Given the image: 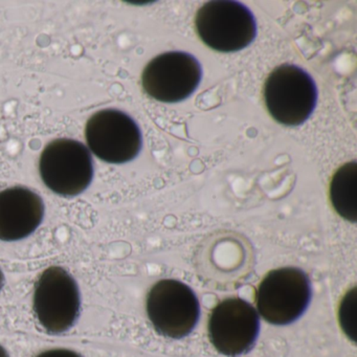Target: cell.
<instances>
[{
  "mask_svg": "<svg viewBox=\"0 0 357 357\" xmlns=\"http://www.w3.org/2000/svg\"><path fill=\"white\" fill-rule=\"evenodd\" d=\"M263 97L273 120L285 126H300L314 112L317 85L306 70L292 64H283L267 77Z\"/></svg>",
  "mask_w": 357,
  "mask_h": 357,
  "instance_id": "1",
  "label": "cell"
},
{
  "mask_svg": "<svg viewBox=\"0 0 357 357\" xmlns=\"http://www.w3.org/2000/svg\"><path fill=\"white\" fill-rule=\"evenodd\" d=\"M195 29L204 45L220 53L241 51L257 36L254 14L235 0L204 3L196 14Z\"/></svg>",
  "mask_w": 357,
  "mask_h": 357,
  "instance_id": "2",
  "label": "cell"
},
{
  "mask_svg": "<svg viewBox=\"0 0 357 357\" xmlns=\"http://www.w3.org/2000/svg\"><path fill=\"white\" fill-rule=\"evenodd\" d=\"M311 296L307 273L298 267H282L269 271L259 284L257 307L267 323L288 325L302 317Z\"/></svg>",
  "mask_w": 357,
  "mask_h": 357,
  "instance_id": "3",
  "label": "cell"
},
{
  "mask_svg": "<svg viewBox=\"0 0 357 357\" xmlns=\"http://www.w3.org/2000/svg\"><path fill=\"white\" fill-rule=\"evenodd\" d=\"M33 307L41 327L50 334L70 330L78 321L81 298L78 285L60 266L43 271L35 284Z\"/></svg>",
  "mask_w": 357,
  "mask_h": 357,
  "instance_id": "4",
  "label": "cell"
},
{
  "mask_svg": "<svg viewBox=\"0 0 357 357\" xmlns=\"http://www.w3.org/2000/svg\"><path fill=\"white\" fill-rule=\"evenodd\" d=\"M39 172L45 185L54 193L74 197L84 192L93 181V158L81 142L55 139L41 153Z\"/></svg>",
  "mask_w": 357,
  "mask_h": 357,
  "instance_id": "5",
  "label": "cell"
},
{
  "mask_svg": "<svg viewBox=\"0 0 357 357\" xmlns=\"http://www.w3.org/2000/svg\"><path fill=\"white\" fill-rule=\"evenodd\" d=\"M146 308L154 329L174 340L189 335L199 319V301L195 292L177 280L165 279L153 285Z\"/></svg>",
  "mask_w": 357,
  "mask_h": 357,
  "instance_id": "6",
  "label": "cell"
},
{
  "mask_svg": "<svg viewBox=\"0 0 357 357\" xmlns=\"http://www.w3.org/2000/svg\"><path fill=\"white\" fill-rule=\"evenodd\" d=\"M85 137L93 153L108 164L131 162L143 145L139 125L118 109L100 110L93 114L87 121Z\"/></svg>",
  "mask_w": 357,
  "mask_h": 357,
  "instance_id": "7",
  "label": "cell"
},
{
  "mask_svg": "<svg viewBox=\"0 0 357 357\" xmlns=\"http://www.w3.org/2000/svg\"><path fill=\"white\" fill-rule=\"evenodd\" d=\"M199 61L185 52H168L152 59L142 75L144 91L162 103H178L199 86Z\"/></svg>",
  "mask_w": 357,
  "mask_h": 357,
  "instance_id": "8",
  "label": "cell"
},
{
  "mask_svg": "<svg viewBox=\"0 0 357 357\" xmlns=\"http://www.w3.org/2000/svg\"><path fill=\"white\" fill-rule=\"evenodd\" d=\"M208 338L221 354L236 357L254 348L260 330L256 309L240 298L221 301L208 319Z\"/></svg>",
  "mask_w": 357,
  "mask_h": 357,
  "instance_id": "9",
  "label": "cell"
},
{
  "mask_svg": "<svg viewBox=\"0 0 357 357\" xmlns=\"http://www.w3.org/2000/svg\"><path fill=\"white\" fill-rule=\"evenodd\" d=\"M45 216L38 194L24 187L0 192V240L17 241L32 235Z\"/></svg>",
  "mask_w": 357,
  "mask_h": 357,
  "instance_id": "10",
  "label": "cell"
},
{
  "mask_svg": "<svg viewBox=\"0 0 357 357\" xmlns=\"http://www.w3.org/2000/svg\"><path fill=\"white\" fill-rule=\"evenodd\" d=\"M330 199L338 215L356 222L357 219V162H347L340 167L330 185Z\"/></svg>",
  "mask_w": 357,
  "mask_h": 357,
  "instance_id": "11",
  "label": "cell"
},
{
  "mask_svg": "<svg viewBox=\"0 0 357 357\" xmlns=\"http://www.w3.org/2000/svg\"><path fill=\"white\" fill-rule=\"evenodd\" d=\"M36 357H83L75 351L68 349H53V350L45 351L37 355Z\"/></svg>",
  "mask_w": 357,
  "mask_h": 357,
  "instance_id": "12",
  "label": "cell"
},
{
  "mask_svg": "<svg viewBox=\"0 0 357 357\" xmlns=\"http://www.w3.org/2000/svg\"><path fill=\"white\" fill-rule=\"evenodd\" d=\"M0 357H10L7 350L1 344H0Z\"/></svg>",
  "mask_w": 357,
  "mask_h": 357,
  "instance_id": "13",
  "label": "cell"
},
{
  "mask_svg": "<svg viewBox=\"0 0 357 357\" xmlns=\"http://www.w3.org/2000/svg\"><path fill=\"white\" fill-rule=\"evenodd\" d=\"M3 283H5V275H3V271L0 269V290L3 288Z\"/></svg>",
  "mask_w": 357,
  "mask_h": 357,
  "instance_id": "14",
  "label": "cell"
}]
</instances>
